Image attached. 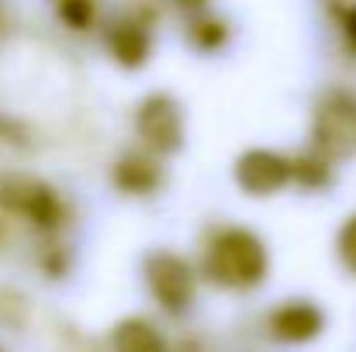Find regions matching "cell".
<instances>
[{"label": "cell", "instance_id": "8fae6325", "mask_svg": "<svg viewBox=\"0 0 356 352\" xmlns=\"http://www.w3.org/2000/svg\"><path fill=\"white\" fill-rule=\"evenodd\" d=\"M291 183H298L308 194H322L336 183V162L308 145L305 152L291 156Z\"/></svg>", "mask_w": 356, "mask_h": 352}, {"label": "cell", "instance_id": "7c38bea8", "mask_svg": "<svg viewBox=\"0 0 356 352\" xmlns=\"http://www.w3.org/2000/svg\"><path fill=\"white\" fill-rule=\"evenodd\" d=\"M184 38H187V45H191L194 52H201V56H215V52H222V49L229 45L232 28H229L225 17L201 10V14H191V17H187V31H184Z\"/></svg>", "mask_w": 356, "mask_h": 352}, {"label": "cell", "instance_id": "8992f818", "mask_svg": "<svg viewBox=\"0 0 356 352\" xmlns=\"http://www.w3.org/2000/svg\"><path fill=\"white\" fill-rule=\"evenodd\" d=\"M232 180L236 187L252 197V201H266L277 197L291 187V156L266 149V145H252L245 152H238L232 162Z\"/></svg>", "mask_w": 356, "mask_h": 352}, {"label": "cell", "instance_id": "5b68a950", "mask_svg": "<svg viewBox=\"0 0 356 352\" xmlns=\"http://www.w3.org/2000/svg\"><path fill=\"white\" fill-rule=\"evenodd\" d=\"M0 208L10 211L14 218L28 221L35 232L56 235L66 228L70 221V204L63 201V194L42 180L31 176H10L0 183Z\"/></svg>", "mask_w": 356, "mask_h": 352}, {"label": "cell", "instance_id": "52a82bcc", "mask_svg": "<svg viewBox=\"0 0 356 352\" xmlns=\"http://www.w3.org/2000/svg\"><path fill=\"white\" fill-rule=\"evenodd\" d=\"M104 49L111 56V62L135 73L142 66H149L152 59V17L149 14H121L104 28Z\"/></svg>", "mask_w": 356, "mask_h": 352}, {"label": "cell", "instance_id": "5bb4252c", "mask_svg": "<svg viewBox=\"0 0 356 352\" xmlns=\"http://www.w3.org/2000/svg\"><path fill=\"white\" fill-rule=\"evenodd\" d=\"M336 259H339V266L356 280V215H350V218L339 225V232H336Z\"/></svg>", "mask_w": 356, "mask_h": 352}, {"label": "cell", "instance_id": "4fadbf2b", "mask_svg": "<svg viewBox=\"0 0 356 352\" xmlns=\"http://www.w3.org/2000/svg\"><path fill=\"white\" fill-rule=\"evenodd\" d=\"M56 14L70 31H90L97 24V0H59Z\"/></svg>", "mask_w": 356, "mask_h": 352}, {"label": "cell", "instance_id": "9c48e42d", "mask_svg": "<svg viewBox=\"0 0 356 352\" xmlns=\"http://www.w3.org/2000/svg\"><path fill=\"white\" fill-rule=\"evenodd\" d=\"M266 328L277 342L305 346V342H315L325 332V311L308 297H291V301H280L266 315Z\"/></svg>", "mask_w": 356, "mask_h": 352}, {"label": "cell", "instance_id": "2e32d148", "mask_svg": "<svg viewBox=\"0 0 356 352\" xmlns=\"http://www.w3.org/2000/svg\"><path fill=\"white\" fill-rule=\"evenodd\" d=\"M339 28H343V38H346V45H350V49L356 52V3L343 10V17H339Z\"/></svg>", "mask_w": 356, "mask_h": 352}, {"label": "cell", "instance_id": "9a60e30c", "mask_svg": "<svg viewBox=\"0 0 356 352\" xmlns=\"http://www.w3.org/2000/svg\"><path fill=\"white\" fill-rule=\"evenodd\" d=\"M45 273H52V276H63L66 273V266H70V255H63L59 252V245H52V252H45Z\"/></svg>", "mask_w": 356, "mask_h": 352}, {"label": "cell", "instance_id": "6da1fadb", "mask_svg": "<svg viewBox=\"0 0 356 352\" xmlns=\"http://www.w3.org/2000/svg\"><path fill=\"white\" fill-rule=\"evenodd\" d=\"M270 249L245 225H215L201 242L197 276L225 294H252L270 276Z\"/></svg>", "mask_w": 356, "mask_h": 352}, {"label": "cell", "instance_id": "ba28073f", "mask_svg": "<svg viewBox=\"0 0 356 352\" xmlns=\"http://www.w3.org/2000/svg\"><path fill=\"white\" fill-rule=\"evenodd\" d=\"M111 187L121 197H131V201L156 197L166 187V166L159 156H152L145 149H128L111 166Z\"/></svg>", "mask_w": 356, "mask_h": 352}, {"label": "cell", "instance_id": "7a4b0ae2", "mask_svg": "<svg viewBox=\"0 0 356 352\" xmlns=\"http://www.w3.org/2000/svg\"><path fill=\"white\" fill-rule=\"evenodd\" d=\"M308 145L332 162L356 159V90L325 87L312 108Z\"/></svg>", "mask_w": 356, "mask_h": 352}, {"label": "cell", "instance_id": "30bf717a", "mask_svg": "<svg viewBox=\"0 0 356 352\" xmlns=\"http://www.w3.org/2000/svg\"><path fill=\"white\" fill-rule=\"evenodd\" d=\"M111 349L115 352H170L166 335L159 332L156 321L142 318V315H131V318H121L111 332Z\"/></svg>", "mask_w": 356, "mask_h": 352}, {"label": "cell", "instance_id": "3957f363", "mask_svg": "<svg viewBox=\"0 0 356 352\" xmlns=\"http://www.w3.org/2000/svg\"><path fill=\"white\" fill-rule=\"evenodd\" d=\"M142 280H145L149 297L159 304V311L170 318H180L194 308L201 276L187 255H180L173 249H152L142 259Z\"/></svg>", "mask_w": 356, "mask_h": 352}, {"label": "cell", "instance_id": "277c9868", "mask_svg": "<svg viewBox=\"0 0 356 352\" xmlns=\"http://www.w3.org/2000/svg\"><path fill=\"white\" fill-rule=\"evenodd\" d=\"M131 131L138 138V149L159 156V159H170L177 152H184L187 145V117L184 108L173 94L166 90H152L145 94L135 111H131Z\"/></svg>", "mask_w": 356, "mask_h": 352}, {"label": "cell", "instance_id": "e0dca14e", "mask_svg": "<svg viewBox=\"0 0 356 352\" xmlns=\"http://www.w3.org/2000/svg\"><path fill=\"white\" fill-rule=\"evenodd\" d=\"M170 3L191 17V14H201V10H208V3H211V0H170Z\"/></svg>", "mask_w": 356, "mask_h": 352}]
</instances>
